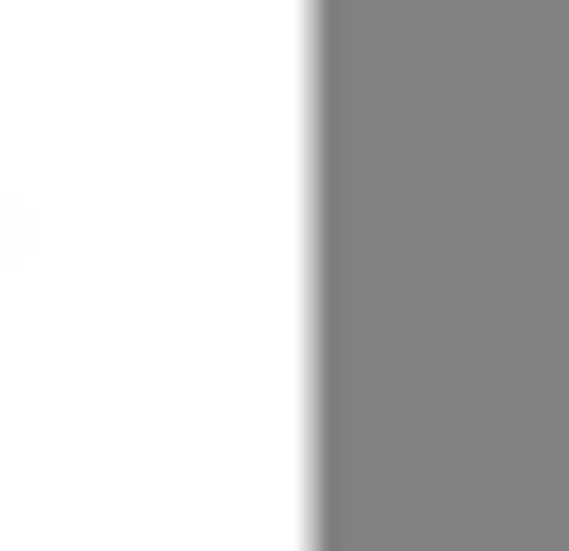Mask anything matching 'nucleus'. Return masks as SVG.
<instances>
[{
    "label": "nucleus",
    "mask_w": 569,
    "mask_h": 551,
    "mask_svg": "<svg viewBox=\"0 0 569 551\" xmlns=\"http://www.w3.org/2000/svg\"><path fill=\"white\" fill-rule=\"evenodd\" d=\"M284 0H0V551H284Z\"/></svg>",
    "instance_id": "obj_1"
}]
</instances>
